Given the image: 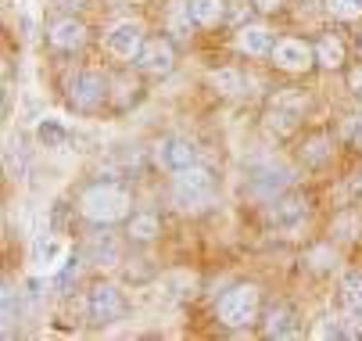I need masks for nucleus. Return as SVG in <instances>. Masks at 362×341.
Masks as SVG:
<instances>
[{"label":"nucleus","mask_w":362,"mask_h":341,"mask_svg":"<svg viewBox=\"0 0 362 341\" xmlns=\"http://www.w3.org/2000/svg\"><path fill=\"white\" fill-rule=\"evenodd\" d=\"M358 62H362V33H358Z\"/></svg>","instance_id":"nucleus-30"},{"label":"nucleus","mask_w":362,"mask_h":341,"mask_svg":"<svg viewBox=\"0 0 362 341\" xmlns=\"http://www.w3.org/2000/svg\"><path fill=\"white\" fill-rule=\"evenodd\" d=\"M327 11L334 18H358L362 15V0H327Z\"/></svg>","instance_id":"nucleus-25"},{"label":"nucleus","mask_w":362,"mask_h":341,"mask_svg":"<svg viewBox=\"0 0 362 341\" xmlns=\"http://www.w3.org/2000/svg\"><path fill=\"white\" fill-rule=\"evenodd\" d=\"M223 15H226L223 0H190V4H187V18L194 25H216Z\"/></svg>","instance_id":"nucleus-18"},{"label":"nucleus","mask_w":362,"mask_h":341,"mask_svg":"<svg viewBox=\"0 0 362 341\" xmlns=\"http://www.w3.org/2000/svg\"><path fill=\"white\" fill-rule=\"evenodd\" d=\"M83 0H58V8H79Z\"/></svg>","instance_id":"nucleus-28"},{"label":"nucleus","mask_w":362,"mask_h":341,"mask_svg":"<svg viewBox=\"0 0 362 341\" xmlns=\"http://www.w3.org/2000/svg\"><path fill=\"white\" fill-rule=\"evenodd\" d=\"M154 158H158V166L169 169V173H183V169L197 166V148L187 137H162L158 148H154Z\"/></svg>","instance_id":"nucleus-8"},{"label":"nucleus","mask_w":362,"mask_h":341,"mask_svg":"<svg viewBox=\"0 0 362 341\" xmlns=\"http://www.w3.org/2000/svg\"><path fill=\"white\" fill-rule=\"evenodd\" d=\"M269 58H273V65L284 69V72H305V69L316 65V47H308L305 40L287 36V40H276V47H273Z\"/></svg>","instance_id":"nucleus-7"},{"label":"nucleus","mask_w":362,"mask_h":341,"mask_svg":"<svg viewBox=\"0 0 362 341\" xmlns=\"http://www.w3.org/2000/svg\"><path fill=\"white\" fill-rule=\"evenodd\" d=\"M266 216H269V223L276 230H298L305 223V216H308V202L301 198V194H284V198H276L269 205Z\"/></svg>","instance_id":"nucleus-12"},{"label":"nucleus","mask_w":362,"mask_h":341,"mask_svg":"<svg viewBox=\"0 0 362 341\" xmlns=\"http://www.w3.org/2000/svg\"><path fill=\"white\" fill-rule=\"evenodd\" d=\"M358 187H362V173H358Z\"/></svg>","instance_id":"nucleus-31"},{"label":"nucleus","mask_w":362,"mask_h":341,"mask_svg":"<svg viewBox=\"0 0 362 341\" xmlns=\"http://www.w3.org/2000/svg\"><path fill=\"white\" fill-rule=\"evenodd\" d=\"M237 51L240 54H247V58H266V54H273V33L266 29V25H240L237 29Z\"/></svg>","instance_id":"nucleus-13"},{"label":"nucleus","mask_w":362,"mask_h":341,"mask_svg":"<svg viewBox=\"0 0 362 341\" xmlns=\"http://www.w3.org/2000/svg\"><path fill=\"white\" fill-rule=\"evenodd\" d=\"M212 194H216V180L209 169L201 166H190L183 173H176V183H173V205L180 212H201L204 205H212Z\"/></svg>","instance_id":"nucleus-2"},{"label":"nucleus","mask_w":362,"mask_h":341,"mask_svg":"<svg viewBox=\"0 0 362 341\" xmlns=\"http://www.w3.org/2000/svg\"><path fill=\"white\" fill-rule=\"evenodd\" d=\"M65 262H69V245H65V241H54L47 233V237H40L33 245V273L54 277V273L65 270Z\"/></svg>","instance_id":"nucleus-10"},{"label":"nucleus","mask_w":362,"mask_h":341,"mask_svg":"<svg viewBox=\"0 0 362 341\" xmlns=\"http://www.w3.org/2000/svg\"><path fill=\"white\" fill-rule=\"evenodd\" d=\"M108 97V79L100 76L97 69H83L69 79V101L79 108V112H93L105 105Z\"/></svg>","instance_id":"nucleus-4"},{"label":"nucleus","mask_w":362,"mask_h":341,"mask_svg":"<svg viewBox=\"0 0 362 341\" xmlns=\"http://www.w3.org/2000/svg\"><path fill=\"white\" fill-rule=\"evenodd\" d=\"M294 330H298L294 309H291L287 302L273 306V309H269V316H266V334H269V337H287V334H294Z\"/></svg>","instance_id":"nucleus-19"},{"label":"nucleus","mask_w":362,"mask_h":341,"mask_svg":"<svg viewBox=\"0 0 362 341\" xmlns=\"http://www.w3.org/2000/svg\"><path fill=\"white\" fill-rule=\"evenodd\" d=\"M50 43H54L58 51H79V47L86 43V29H83V22H76V18H62V22H54V25H50Z\"/></svg>","instance_id":"nucleus-16"},{"label":"nucleus","mask_w":362,"mask_h":341,"mask_svg":"<svg viewBox=\"0 0 362 341\" xmlns=\"http://www.w3.org/2000/svg\"><path fill=\"white\" fill-rule=\"evenodd\" d=\"M291 180H294L291 169H284L280 162H262V166H255V169H251V187H255V190H262V194H273V190L287 187Z\"/></svg>","instance_id":"nucleus-15"},{"label":"nucleus","mask_w":362,"mask_h":341,"mask_svg":"<svg viewBox=\"0 0 362 341\" xmlns=\"http://www.w3.org/2000/svg\"><path fill=\"white\" fill-rule=\"evenodd\" d=\"M119 255H122V252H119V241H115L112 233H105V230L93 233L86 245H83V262H86V266H115Z\"/></svg>","instance_id":"nucleus-14"},{"label":"nucleus","mask_w":362,"mask_h":341,"mask_svg":"<svg viewBox=\"0 0 362 341\" xmlns=\"http://www.w3.org/2000/svg\"><path fill=\"white\" fill-rule=\"evenodd\" d=\"M301 112H305V97L294 93V90H287V93H280L276 101L269 105V112H266V129L276 133V137H287V133H294Z\"/></svg>","instance_id":"nucleus-6"},{"label":"nucleus","mask_w":362,"mask_h":341,"mask_svg":"<svg viewBox=\"0 0 362 341\" xmlns=\"http://www.w3.org/2000/svg\"><path fill=\"white\" fill-rule=\"evenodd\" d=\"M105 47H108V54H115L122 62H133L140 54V47H144V29L136 22H119V25L108 29Z\"/></svg>","instance_id":"nucleus-11"},{"label":"nucleus","mask_w":362,"mask_h":341,"mask_svg":"<svg viewBox=\"0 0 362 341\" xmlns=\"http://www.w3.org/2000/svg\"><path fill=\"white\" fill-rule=\"evenodd\" d=\"M133 62H136V69H144V72H151V76H169L173 65H176V51H173L169 40L154 36V40H144L140 54H136Z\"/></svg>","instance_id":"nucleus-9"},{"label":"nucleus","mask_w":362,"mask_h":341,"mask_svg":"<svg viewBox=\"0 0 362 341\" xmlns=\"http://www.w3.org/2000/svg\"><path fill=\"white\" fill-rule=\"evenodd\" d=\"M79 212H83V219H90L97 226L119 223L129 216V194L115 183H97L79 198Z\"/></svg>","instance_id":"nucleus-1"},{"label":"nucleus","mask_w":362,"mask_h":341,"mask_svg":"<svg viewBox=\"0 0 362 341\" xmlns=\"http://www.w3.org/2000/svg\"><path fill=\"white\" fill-rule=\"evenodd\" d=\"M251 4H255L258 11H266V15H269V11H276V8H280V0H251Z\"/></svg>","instance_id":"nucleus-27"},{"label":"nucleus","mask_w":362,"mask_h":341,"mask_svg":"<svg viewBox=\"0 0 362 341\" xmlns=\"http://www.w3.org/2000/svg\"><path fill=\"white\" fill-rule=\"evenodd\" d=\"M255 316H258V287L255 284H237L219 299V323L247 327Z\"/></svg>","instance_id":"nucleus-3"},{"label":"nucleus","mask_w":362,"mask_h":341,"mask_svg":"<svg viewBox=\"0 0 362 341\" xmlns=\"http://www.w3.org/2000/svg\"><path fill=\"white\" fill-rule=\"evenodd\" d=\"M129 237L133 241H154V237H158V219H154V216H133L129 219Z\"/></svg>","instance_id":"nucleus-23"},{"label":"nucleus","mask_w":362,"mask_h":341,"mask_svg":"<svg viewBox=\"0 0 362 341\" xmlns=\"http://www.w3.org/2000/svg\"><path fill=\"white\" fill-rule=\"evenodd\" d=\"M327 158H330V140H327V137H313V140L301 148V162H305V166H323Z\"/></svg>","instance_id":"nucleus-22"},{"label":"nucleus","mask_w":362,"mask_h":341,"mask_svg":"<svg viewBox=\"0 0 362 341\" xmlns=\"http://www.w3.org/2000/svg\"><path fill=\"white\" fill-rule=\"evenodd\" d=\"M316 62H320L323 69H341V65H344V43H341L337 36H323V40L316 43Z\"/></svg>","instance_id":"nucleus-21"},{"label":"nucleus","mask_w":362,"mask_h":341,"mask_svg":"<svg viewBox=\"0 0 362 341\" xmlns=\"http://www.w3.org/2000/svg\"><path fill=\"white\" fill-rule=\"evenodd\" d=\"M348 86H351V90L362 97V65H358V69H351V76H348Z\"/></svg>","instance_id":"nucleus-26"},{"label":"nucleus","mask_w":362,"mask_h":341,"mask_svg":"<svg viewBox=\"0 0 362 341\" xmlns=\"http://www.w3.org/2000/svg\"><path fill=\"white\" fill-rule=\"evenodd\" d=\"M344 302H348L351 316H362V273L344 277Z\"/></svg>","instance_id":"nucleus-24"},{"label":"nucleus","mask_w":362,"mask_h":341,"mask_svg":"<svg viewBox=\"0 0 362 341\" xmlns=\"http://www.w3.org/2000/svg\"><path fill=\"white\" fill-rule=\"evenodd\" d=\"M36 140L43 144V148H65L69 144V126L62 122V119H43L40 126H36Z\"/></svg>","instance_id":"nucleus-20"},{"label":"nucleus","mask_w":362,"mask_h":341,"mask_svg":"<svg viewBox=\"0 0 362 341\" xmlns=\"http://www.w3.org/2000/svg\"><path fill=\"white\" fill-rule=\"evenodd\" d=\"M209 86H212L216 93L237 97V93H247L251 79H247L244 72H237V69H216V72H209Z\"/></svg>","instance_id":"nucleus-17"},{"label":"nucleus","mask_w":362,"mask_h":341,"mask_svg":"<svg viewBox=\"0 0 362 341\" xmlns=\"http://www.w3.org/2000/svg\"><path fill=\"white\" fill-rule=\"evenodd\" d=\"M122 309H126V302H122V291L115 284L90 287V295H86V316H90V323L108 327V323H115L122 316Z\"/></svg>","instance_id":"nucleus-5"},{"label":"nucleus","mask_w":362,"mask_h":341,"mask_svg":"<svg viewBox=\"0 0 362 341\" xmlns=\"http://www.w3.org/2000/svg\"><path fill=\"white\" fill-rule=\"evenodd\" d=\"M351 144H355V148H358V151H362V129H358V133H355V137H351Z\"/></svg>","instance_id":"nucleus-29"}]
</instances>
